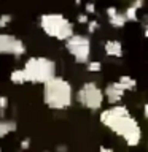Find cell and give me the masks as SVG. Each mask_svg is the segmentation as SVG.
Listing matches in <instances>:
<instances>
[{
  "label": "cell",
  "mask_w": 148,
  "mask_h": 152,
  "mask_svg": "<svg viewBox=\"0 0 148 152\" xmlns=\"http://www.w3.org/2000/svg\"><path fill=\"white\" fill-rule=\"evenodd\" d=\"M99 121L112 133L119 136L129 147H137L142 141V128L127 106L115 104L100 111Z\"/></svg>",
  "instance_id": "obj_1"
},
{
  "label": "cell",
  "mask_w": 148,
  "mask_h": 152,
  "mask_svg": "<svg viewBox=\"0 0 148 152\" xmlns=\"http://www.w3.org/2000/svg\"><path fill=\"white\" fill-rule=\"evenodd\" d=\"M43 102L50 109L64 111L73 103V87L62 76H56L43 84Z\"/></svg>",
  "instance_id": "obj_2"
},
{
  "label": "cell",
  "mask_w": 148,
  "mask_h": 152,
  "mask_svg": "<svg viewBox=\"0 0 148 152\" xmlns=\"http://www.w3.org/2000/svg\"><path fill=\"white\" fill-rule=\"evenodd\" d=\"M26 73L27 83L32 84H46L48 81L56 78L57 73V65L56 62L45 56H33L24 62L22 66Z\"/></svg>",
  "instance_id": "obj_3"
},
{
  "label": "cell",
  "mask_w": 148,
  "mask_h": 152,
  "mask_svg": "<svg viewBox=\"0 0 148 152\" xmlns=\"http://www.w3.org/2000/svg\"><path fill=\"white\" fill-rule=\"evenodd\" d=\"M40 28L48 37L57 41H67L75 35V26L69 18L61 13H45L40 16Z\"/></svg>",
  "instance_id": "obj_4"
},
{
  "label": "cell",
  "mask_w": 148,
  "mask_h": 152,
  "mask_svg": "<svg viewBox=\"0 0 148 152\" xmlns=\"http://www.w3.org/2000/svg\"><path fill=\"white\" fill-rule=\"evenodd\" d=\"M76 102L89 111H100L105 102L104 89L95 81H86L76 90Z\"/></svg>",
  "instance_id": "obj_5"
},
{
  "label": "cell",
  "mask_w": 148,
  "mask_h": 152,
  "mask_svg": "<svg viewBox=\"0 0 148 152\" xmlns=\"http://www.w3.org/2000/svg\"><path fill=\"white\" fill-rule=\"evenodd\" d=\"M65 49L75 60V64H88L91 60L92 43H91L89 35L75 33L65 41Z\"/></svg>",
  "instance_id": "obj_6"
},
{
  "label": "cell",
  "mask_w": 148,
  "mask_h": 152,
  "mask_svg": "<svg viewBox=\"0 0 148 152\" xmlns=\"http://www.w3.org/2000/svg\"><path fill=\"white\" fill-rule=\"evenodd\" d=\"M27 52V46L21 38L11 33H0V56H13L19 59Z\"/></svg>",
  "instance_id": "obj_7"
},
{
  "label": "cell",
  "mask_w": 148,
  "mask_h": 152,
  "mask_svg": "<svg viewBox=\"0 0 148 152\" xmlns=\"http://www.w3.org/2000/svg\"><path fill=\"white\" fill-rule=\"evenodd\" d=\"M124 94H126V90L121 84L118 83V81H113V83H110L105 86L104 89V97H105V102L110 103V106H115V104H119V102L123 100Z\"/></svg>",
  "instance_id": "obj_8"
},
{
  "label": "cell",
  "mask_w": 148,
  "mask_h": 152,
  "mask_svg": "<svg viewBox=\"0 0 148 152\" xmlns=\"http://www.w3.org/2000/svg\"><path fill=\"white\" fill-rule=\"evenodd\" d=\"M105 13H107L108 24L113 28H123L124 26H126V19H124L123 13L118 11L116 7H108L107 10H105Z\"/></svg>",
  "instance_id": "obj_9"
},
{
  "label": "cell",
  "mask_w": 148,
  "mask_h": 152,
  "mask_svg": "<svg viewBox=\"0 0 148 152\" xmlns=\"http://www.w3.org/2000/svg\"><path fill=\"white\" fill-rule=\"evenodd\" d=\"M104 52L108 57H115V59H121L124 51H123V45L119 40H107L104 43Z\"/></svg>",
  "instance_id": "obj_10"
},
{
  "label": "cell",
  "mask_w": 148,
  "mask_h": 152,
  "mask_svg": "<svg viewBox=\"0 0 148 152\" xmlns=\"http://www.w3.org/2000/svg\"><path fill=\"white\" fill-rule=\"evenodd\" d=\"M143 7V0H135L134 3H131L126 10L123 11V16L126 19V22H137L138 21V10Z\"/></svg>",
  "instance_id": "obj_11"
},
{
  "label": "cell",
  "mask_w": 148,
  "mask_h": 152,
  "mask_svg": "<svg viewBox=\"0 0 148 152\" xmlns=\"http://www.w3.org/2000/svg\"><path fill=\"white\" fill-rule=\"evenodd\" d=\"M16 130H18L16 121H11V119H0V140L5 136H8L10 133H14Z\"/></svg>",
  "instance_id": "obj_12"
},
{
  "label": "cell",
  "mask_w": 148,
  "mask_h": 152,
  "mask_svg": "<svg viewBox=\"0 0 148 152\" xmlns=\"http://www.w3.org/2000/svg\"><path fill=\"white\" fill-rule=\"evenodd\" d=\"M118 83L123 86L126 92H134V90L137 89V81L134 79L132 76H127V75H123V76H119Z\"/></svg>",
  "instance_id": "obj_13"
},
{
  "label": "cell",
  "mask_w": 148,
  "mask_h": 152,
  "mask_svg": "<svg viewBox=\"0 0 148 152\" xmlns=\"http://www.w3.org/2000/svg\"><path fill=\"white\" fill-rule=\"evenodd\" d=\"M10 81H11L13 84H18V86L26 84L27 79H26V73H24V70H22V68L13 70L11 73H10Z\"/></svg>",
  "instance_id": "obj_14"
},
{
  "label": "cell",
  "mask_w": 148,
  "mask_h": 152,
  "mask_svg": "<svg viewBox=\"0 0 148 152\" xmlns=\"http://www.w3.org/2000/svg\"><path fill=\"white\" fill-rule=\"evenodd\" d=\"M86 70H88L89 73H99V71H102V62L89 60L88 64H86Z\"/></svg>",
  "instance_id": "obj_15"
},
{
  "label": "cell",
  "mask_w": 148,
  "mask_h": 152,
  "mask_svg": "<svg viewBox=\"0 0 148 152\" xmlns=\"http://www.w3.org/2000/svg\"><path fill=\"white\" fill-rule=\"evenodd\" d=\"M13 21V16L11 14H8V13H5V14H0V28H5V27H8L10 26V22Z\"/></svg>",
  "instance_id": "obj_16"
},
{
  "label": "cell",
  "mask_w": 148,
  "mask_h": 152,
  "mask_svg": "<svg viewBox=\"0 0 148 152\" xmlns=\"http://www.w3.org/2000/svg\"><path fill=\"white\" fill-rule=\"evenodd\" d=\"M86 26H88V33H89V35H92L94 32H97V30H99V27H100L97 19H91V21L86 24Z\"/></svg>",
  "instance_id": "obj_17"
},
{
  "label": "cell",
  "mask_w": 148,
  "mask_h": 152,
  "mask_svg": "<svg viewBox=\"0 0 148 152\" xmlns=\"http://www.w3.org/2000/svg\"><path fill=\"white\" fill-rule=\"evenodd\" d=\"M76 22H78V24H84V26H86V24L89 22V16L86 13H80L78 16H76Z\"/></svg>",
  "instance_id": "obj_18"
},
{
  "label": "cell",
  "mask_w": 148,
  "mask_h": 152,
  "mask_svg": "<svg viewBox=\"0 0 148 152\" xmlns=\"http://www.w3.org/2000/svg\"><path fill=\"white\" fill-rule=\"evenodd\" d=\"M8 104H10L8 97H5V95H0V111H5V109L8 108Z\"/></svg>",
  "instance_id": "obj_19"
},
{
  "label": "cell",
  "mask_w": 148,
  "mask_h": 152,
  "mask_svg": "<svg viewBox=\"0 0 148 152\" xmlns=\"http://www.w3.org/2000/svg\"><path fill=\"white\" fill-rule=\"evenodd\" d=\"M84 13H86V14H95V13H97L95 5H94V3H86V5H84Z\"/></svg>",
  "instance_id": "obj_20"
},
{
  "label": "cell",
  "mask_w": 148,
  "mask_h": 152,
  "mask_svg": "<svg viewBox=\"0 0 148 152\" xmlns=\"http://www.w3.org/2000/svg\"><path fill=\"white\" fill-rule=\"evenodd\" d=\"M19 147H21V151H29V147H30V140H29V138H24V140H21V144H19Z\"/></svg>",
  "instance_id": "obj_21"
},
{
  "label": "cell",
  "mask_w": 148,
  "mask_h": 152,
  "mask_svg": "<svg viewBox=\"0 0 148 152\" xmlns=\"http://www.w3.org/2000/svg\"><path fill=\"white\" fill-rule=\"evenodd\" d=\"M99 152H116V151H113L112 147H107V146H100L99 147Z\"/></svg>",
  "instance_id": "obj_22"
},
{
  "label": "cell",
  "mask_w": 148,
  "mask_h": 152,
  "mask_svg": "<svg viewBox=\"0 0 148 152\" xmlns=\"http://www.w3.org/2000/svg\"><path fill=\"white\" fill-rule=\"evenodd\" d=\"M143 116H145V119L148 121V102L143 104Z\"/></svg>",
  "instance_id": "obj_23"
},
{
  "label": "cell",
  "mask_w": 148,
  "mask_h": 152,
  "mask_svg": "<svg viewBox=\"0 0 148 152\" xmlns=\"http://www.w3.org/2000/svg\"><path fill=\"white\" fill-rule=\"evenodd\" d=\"M57 152H67V146L59 144V146H57Z\"/></svg>",
  "instance_id": "obj_24"
},
{
  "label": "cell",
  "mask_w": 148,
  "mask_h": 152,
  "mask_svg": "<svg viewBox=\"0 0 148 152\" xmlns=\"http://www.w3.org/2000/svg\"><path fill=\"white\" fill-rule=\"evenodd\" d=\"M143 35H145V38H148V27H145V30H143Z\"/></svg>",
  "instance_id": "obj_25"
},
{
  "label": "cell",
  "mask_w": 148,
  "mask_h": 152,
  "mask_svg": "<svg viewBox=\"0 0 148 152\" xmlns=\"http://www.w3.org/2000/svg\"><path fill=\"white\" fill-rule=\"evenodd\" d=\"M145 27H148V16H147V26Z\"/></svg>",
  "instance_id": "obj_26"
},
{
  "label": "cell",
  "mask_w": 148,
  "mask_h": 152,
  "mask_svg": "<svg viewBox=\"0 0 148 152\" xmlns=\"http://www.w3.org/2000/svg\"><path fill=\"white\" fill-rule=\"evenodd\" d=\"M0 152H3V151H2V147H0Z\"/></svg>",
  "instance_id": "obj_27"
},
{
  "label": "cell",
  "mask_w": 148,
  "mask_h": 152,
  "mask_svg": "<svg viewBox=\"0 0 148 152\" xmlns=\"http://www.w3.org/2000/svg\"><path fill=\"white\" fill-rule=\"evenodd\" d=\"M45 152H50V151H45Z\"/></svg>",
  "instance_id": "obj_28"
}]
</instances>
